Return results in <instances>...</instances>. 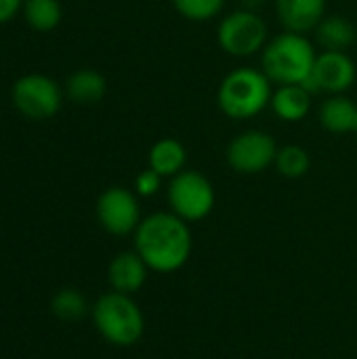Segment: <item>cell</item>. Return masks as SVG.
I'll use <instances>...</instances> for the list:
<instances>
[{"mask_svg": "<svg viewBox=\"0 0 357 359\" xmlns=\"http://www.w3.org/2000/svg\"><path fill=\"white\" fill-rule=\"evenodd\" d=\"M189 223L175 212H154L141 219L135 231V250L145 265L158 273L181 269L191 255Z\"/></svg>", "mask_w": 357, "mask_h": 359, "instance_id": "cell-1", "label": "cell"}, {"mask_svg": "<svg viewBox=\"0 0 357 359\" xmlns=\"http://www.w3.org/2000/svg\"><path fill=\"white\" fill-rule=\"evenodd\" d=\"M316 44L297 32H282L267 40L261 50V69L274 86L305 84L316 63Z\"/></svg>", "mask_w": 357, "mask_h": 359, "instance_id": "cell-2", "label": "cell"}, {"mask_svg": "<svg viewBox=\"0 0 357 359\" xmlns=\"http://www.w3.org/2000/svg\"><path fill=\"white\" fill-rule=\"evenodd\" d=\"M271 95L274 84L263 69L238 67L221 80L217 105L231 120H248L269 107Z\"/></svg>", "mask_w": 357, "mask_h": 359, "instance_id": "cell-3", "label": "cell"}, {"mask_svg": "<svg viewBox=\"0 0 357 359\" xmlns=\"http://www.w3.org/2000/svg\"><path fill=\"white\" fill-rule=\"evenodd\" d=\"M93 322L99 334L116 347L135 345L145 330L141 307L130 299V294L116 290L97 299L93 307Z\"/></svg>", "mask_w": 357, "mask_h": 359, "instance_id": "cell-4", "label": "cell"}, {"mask_svg": "<svg viewBox=\"0 0 357 359\" xmlns=\"http://www.w3.org/2000/svg\"><path fill=\"white\" fill-rule=\"evenodd\" d=\"M166 200L170 212H175L187 223H196L213 212L217 194L206 175L185 168L183 172L170 179L166 187Z\"/></svg>", "mask_w": 357, "mask_h": 359, "instance_id": "cell-5", "label": "cell"}, {"mask_svg": "<svg viewBox=\"0 0 357 359\" xmlns=\"http://www.w3.org/2000/svg\"><path fill=\"white\" fill-rule=\"evenodd\" d=\"M267 40V23L257 11H231L217 27V42L231 57H252L265 48Z\"/></svg>", "mask_w": 357, "mask_h": 359, "instance_id": "cell-6", "label": "cell"}, {"mask_svg": "<svg viewBox=\"0 0 357 359\" xmlns=\"http://www.w3.org/2000/svg\"><path fill=\"white\" fill-rule=\"evenodd\" d=\"M11 99L15 109L34 122L48 120L57 116L63 103L61 86L46 74H25L15 80L11 88Z\"/></svg>", "mask_w": 357, "mask_h": 359, "instance_id": "cell-7", "label": "cell"}, {"mask_svg": "<svg viewBox=\"0 0 357 359\" xmlns=\"http://www.w3.org/2000/svg\"><path fill=\"white\" fill-rule=\"evenodd\" d=\"M278 147L280 145L269 133L250 128L229 141L225 158L231 170L240 175H259L274 166Z\"/></svg>", "mask_w": 357, "mask_h": 359, "instance_id": "cell-8", "label": "cell"}, {"mask_svg": "<svg viewBox=\"0 0 357 359\" xmlns=\"http://www.w3.org/2000/svg\"><path fill=\"white\" fill-rule=\"evenodd\" d=\"M97 221L112 236L135 233L141 223L139 196L126 187H107L97 200Z\"/></svg>", "mask_w": 357, "mask_h": 359, "instance_id": "cell-9", "label": "cell"}, {"mask_svg": "<svg viewBox=\"0 0 357 359\" xmlns=\"http://www.w3.org/2000/svg\"><path fill=\"white\" fill-rule=\"evenodd\" d=\"M357 78L356 61L349 57V53L341 50H322L316 57V63L311 67L309 78L305 80V86L320 95H345Z\"/></svg>", "mask_w": 357, "mask_h": 359, "instance_id": "cell-10", "label": "cell"}, {"mask_svg": "<svg viewBox=\"0 0 357 359\" xmlns=\"http://www.w3.org/2000/svg\"><path fill=\"white\" fill-rule=\"evenodd\" d=\"M276 13L286 32L307 34L326 17V0H276Z\"/></svg>", "mask_w": 357, "mask_h": 359, "instance_id": "cell-11", "label": "cell"}, {"mask_svg": "<svg viewBox=\"0 0 357 359\" xmlns=\"http://www.w3.org/2000/svg\"><path fill=\"white\" fill-rule=\"evenodd\" d=\"M147 271H149V267L137 255V250H126V252L116 255L114 261L109 263L107 280L116 292L133 294V292L141 290V286L145 284Z\"/></svg>", "mask_w": 357, "mask_h": 359, "instance_id": "cell-12", "label": "cell"}, {"mask_svg": "<svg viewBox=\"0 0 357 359\" xmlns=\"http://www.w3.org/2000/svg\"><path fill=\"white\" fill-rule=\"evenodd\" d=\"M314 93L305 84H280L271 95V111L282 122H301L311 111Z\"/></svg>", "mask_w": 357, "mask_h": 359, "instance_id": "cell-13", "label": "cell"}, {"mask_svg": "<svg viewBox=\"0 0 357 359\" xmlns=\"http://www.w3.org/2000/svg\"><path fill=\"white\" fill-rule=\"evenodd\" d=\"M318 120L332 135L356 133L357 103L347 95H328L318 109Z\"/></svg>", "mask_w": 357, "mask_h": 359, "instance_id": "cell-14", "label": "cell"}, {"mask_svg": "<svg viewBox=\"0 0 357 359\" xmlns=\"http://www.w3.org/2000/svg\"><path fill=\"white\" fill-rule=\"evenodd\" d=\"M187 164V147L173 137L158 139L147 154V166L154 168L164 179H173L175 175L183 172Z\"/></svg>", "mask_w": 357, "mask_h": 359, "instance_id": "cell-15", "label": "cell"}, {"mask_svg": "<svg viewBox=\"0 0 357 359\" xmlns=\"http://www.w3.org/2000/svg\"><path fill=\"white\" fill-rule=\"evenodd\" d=\"M316 42L322 50H341L347 53L357 40V27L345 15H326L314 29Z\"/></svg>", "mask_w": 357, "mask_h": 359, "instance_id": "cell-16", "label": "cell"}, {"mask_svg": "<svg viewBox=\"0 0 357 359\" xmlns=\"http://www.w3.org/2000/svg\"><path fill=\"white\" fill-rule=\"evenodd\" d=\"M107 93V80L97 69H76L65 80V95L76 105H95L99 103Z\"/></svg>", "mask_w": 357, "mask_h": 359, "instance_id": "cell-17", "label": "cell"}, {"mask_svg": "<svg viewBox=\"0 0 357 359\" xmlns=\"http://www.w3.org/2000/svg\"><path fill=\"white\" fill-rule=\"evenodd\" d=\"M21 13L27 25L36 32H50L63 19V8L59 0H25Z\"/></svg>", "mask_w": 357, "mask_h": 359, "instance_id": "cell-18", "label": "cell"}, {"mask_svg": "<svg viewBox=\"0 0 357 359\" xmlns=\"http://www.w3.org/2000/svg\"><path fill=\"white\" fill-rule=\"evenodd\" d=\"M274 166L286 179H301L311 168V156L303 145H297V143L280 145Z\"/></svg>", "mask_w": 357, "mask_h": 359, "instance_id": "cell-19", "label": "cell"}, {"mask_svg": "<svg viewBox=\"0 0 357 359\" xmlns=\"http://www.w3.org/2000/svg\"><path fill=\"white\" fill-rule=\"evenodd\" d=\"M50 311L55 313V318H59L63 322H76V320L86 316L88 305H86V299H84V294L80 290L63 288L53 297Z\"/></svg>", "mask_w": 357, "mask_h": 359, "instance_id": "cell-20", "label": "cell"}, {"mask_svg": "<svg viewBox=\"0 0 357 359\" xmlns=\"http://www.w3.org/2000/svg\"><path fill=\"white\" fill-rule=\"evenodd\" d=\"M173 6L187 21L202 23L215 19L223 11L225 0H173Z\"/></svg>", "mask_w": 357, "mask_h": 359, "instance_id": "cell-21", "label": "cell"}, {"mask_svg": "<svg viewBox=\"0 0 357 359\" xmlns=\"http://www.w3.org/2000/svg\"><path fill=\"white\" fill-rule=\"evenodd\" d=\"M162 181H164V177L147 166L135 179V194L141 196V198H149V196H154V194H158L162 189Z\"/></svg>", "mask_w": 357, "mask_h": 359, "instance_id": "cell-22", "label": "cell"}, {"mask_svg": "<svg viewBox=\"0 0 357 359\" xmlns=\"http://www.w3.org/2000/svg\"><path fill=\"white\" fill-rule=\"evenodd\" d=\"M25 0H0V25L8 23L21 8Z\"/></svg>", "mask_w": 357, "mask_h": 359, "instance_id": "cell-23", "label": "cell"}, {"mask_svg": "<svg viewBox=\"0 0 357 359\" xmlns=\"http://www.w3.org/2000/svg\"><path fill=\"white\" fill-rule=\"evenodd\" d=\"M265 4V0H242V8H248V11H257Z\"/></svg>", "mask_w": 357, "mask_h": 359, "instance_id": "cell-24", "label": "cell"}, {"mask_svg": "<svg viewBox=\"0 0 357 359\" xmlns=\"http://www.w3.org/2000/svg\"><path fill=\"white\" fill-rule=\"evenodd\" d=\"M356 135H357V130H356Z\"/></svg>", "mask_w": 357, "mask_h": 359, "instance_id": "cell-25", "label": "cell"}]
</instances>
